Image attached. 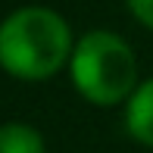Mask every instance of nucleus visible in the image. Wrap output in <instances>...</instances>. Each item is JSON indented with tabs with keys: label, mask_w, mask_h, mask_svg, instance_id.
I'll list each match as a JSON object with an SVG mask.
<instances>
[{
	"label": "nucleus",
	"mask_w": 153,
	"mask_h": 153,
	"mask_svg": "<svg viewBox=\"0 0 153 153\" xmlns=\"http://www.w3.org/2000/svg\"><path fill=\"white\" fill-rule=\"evenodd\" d=\"M69 81L91 106H125V100L141 85L137 56L119 31L91 28L81 38H75V50L69 59Z\"/></svg>",
	"instance_id": "2"
},
{
	"label": "nucleus",
	"mask_w": 153,
	"mask_h": 153,
	"mask_svg": "<svg viewBox=\"0 0 153 153\" xmlns=\"http://www.w3.org/2000/svg\"><path fill=\"white\" fill-rule=\"evenodd\" d=\"M125 131L134 144L153 150V75L144 78L134 88V94L125 100V113H122Z\"/></svg>",
	"instance_id": "3"
},
{
	"label": "nucleus",
	"mask_w": 153,
	"mask_h": 153,
	"mask_svg": "<svg viewBox=\"0 0 153 153\" xmlns=\"http://www.w3.org/2000/svg\"><path fill=\"white\" fill-rule=\"evenodd\" d=\"M75 38L50 6H19L0 22V69L19 81H47L69 69Z\"/></svg>",
	"instance_id": "1"
},
{
	"label": "nucleus",
	"mask_w": 153,
	"mask_h": 153,
	"mask_svg": "<svg viewBox=\"0 0 153 153\" xmlns=\"http://www.w3.org/2000/svg\"><path fill=\"white\" fill-rule=\"evenodd\" d=\"M125 6L147 31H153V0H125Z\"/></svg>",
	"instance_id": "5"
},
{
	"label": "nucleus",
	"mask_w": 153,
	"mask_h": 153,
	"mask_svg": "<svg viewBox=\"0 0 153 153\" xmlns=\"http://www.w3.org/2000/svg\"><path fill=\"white\" fill-rule=\"evenodd\" d=\"M0 153H47V141L31 122H3L0 125Z\"/></svg>",
	"instance_id": "4"
}]
</instances>
